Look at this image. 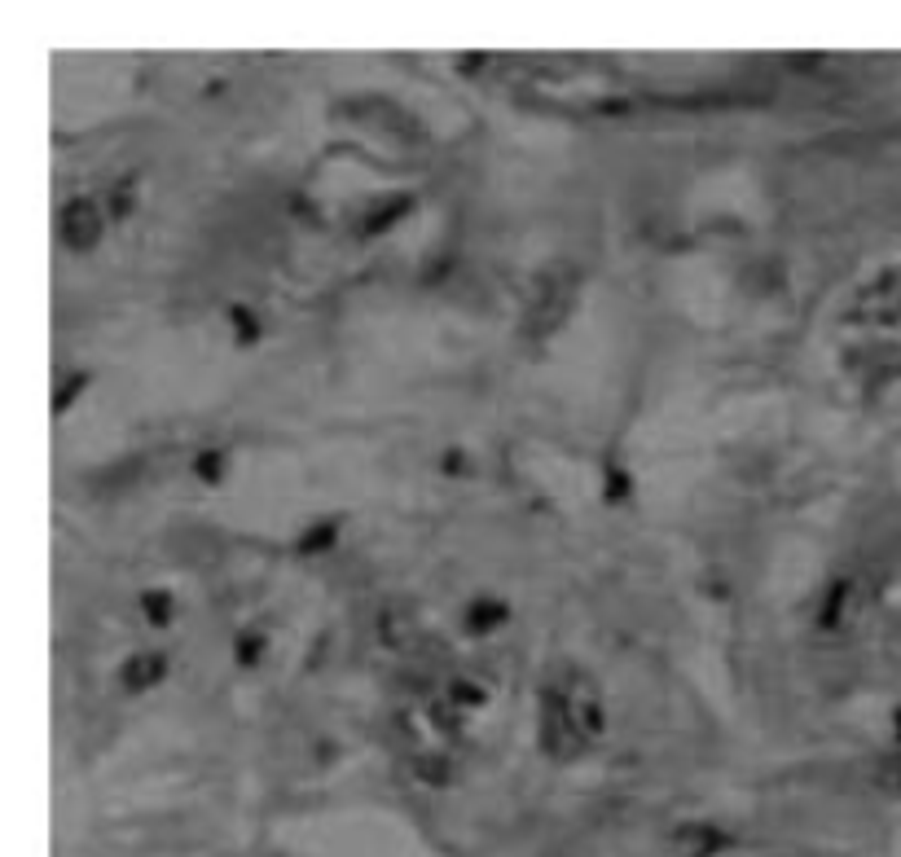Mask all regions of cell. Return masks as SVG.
I'll use <instances>...</instances> for the list:
<instances>
[{
  "mask_svg": "<svg viewBox=\"0 0 901 857\" xmlns=\"http://www.w3.org/2000/svg\"><path fill=\"white\" fill-rule=\"evenodd\" d=\"M233 655H238V664H260V655H264V638L260 633H238V642H233Z\"/></svg>",
  "mask_w": 901,
  "mask_h": 857,
  "instance_id": "8",
  "label": "cell"
},
{
  "mask_svg": "<svg viewBox=\"0 0 901 857\" xmlns=\"http://www.w3.org/2000/svg\"><path fill=\"white\" fill-rule=\"evenodd\" d=\"M163 673H168V655L146 651V655H132V660H124V673H119V677H124V686L132 690V695H141V690L159 686Z\"/></svg>",
  "mask_w": 901,
  "mask_h": 857,
  "instance_id": "3",
  "label": "cell"
},
{
  "mask_svg": "<svg viewBox=\"0 0 901 857\" xmlns=\"http://www.w3.org/2000/svg\"><path fill=\"white\" fill-rule=\"evenodd\" d=\"M102 207L93 203V198H75V203H66L62 207V216H58V233H62V242L66 247H75V251H88L97 238H102Z\"/></svg>",
  "mask_w": 901,
  "mask_h": 857,
  "instance_id": "2",
  "label": "cell"
},
{
  "mask_svg": "<svg viewBox=\"0 0 901 857\" xmlns=\"http://www.w3.org/2000/svg\"><path fill=\"white\" fill-rule=\"evenodd\" d=\"M721 844H726V836L717 827H682L673 836V849L682 857H713Z\"/></svg>",
  "mask_w": 901,
  "mask_h": 857,
  "instance_id": "5",
  "label": "cell"
},
{
  "mask_svg": "<svg viewBox=\"0 0 901 857\" xmlns=\"http://www.w3.org/2000/svg\"><path fill=\"white\" fill-rule=\"evenodd\" d=\"M194 475L203 484H220V475H225V449H203L194 458Z\"/></svg>",
  "mask_w": 901,
  "mask_h": 857,
  "instance_id": "7",
  "label": "cell"
},
{
  "mask_svg": "<svg viewBox=\"0 0 901 857\" xmlns=\"http://www.w3.org/2000/svg\"><path fill=\"white\" fill-rule=\"evenodd\" d=\"M449 704H453V708H480V704H484V690L462 677V682H453V686H449Z\"/></svg>",
  "mask_w": 901,
  "mask_h": 857,
  "instance_id": "9",
  "label": "cell"
},
{
  "mask_svg": "<svg viewBox=\"0 0 901 857\" xmlns=\"http://www.w3.org/2000/svg\"><path fill=\"white\" fill-rule=\"evenodd\" d=\"M567 304H572V277H559V273L541 277L537 295H532V304H528L524 326L532 330V335H550V330L567 317Z\"/></svg>",
  "mask_w": 901,
  "mask_h": 857,
  "instance_id": "1",
  "label": "cell"
},
{
  "mask_svg": "<svg viewBox=\"0 0 901 857\" xmlns=\"http://www.w3.org/2000/svg\"><path fill=\"white\" fill-rule=\"evenodd\" d=\"M141 616H146L150 625H168L172 620V594L168 589H146V594H141Z\"/></svg>",
  "mask_w": 901,
  "mask_h": 857,
  "instance_id": "6",
  "label": "cell"
},
{
  "mask_svg": "<svg viewBox=\"0 0 901 857\" xmlns=\"http://www.w3.org/2000/svg\"><path fill=\"white\" fill-rule=\"evenodd\" d=\"M462 620H466V629H471V633H493L506 620V603H502V598H493V594H480V598L466 603Z\"/></svg>",
  "mask_w": 901,
  "mask_h": 857,
  "instance_id": "4",
  "label": "cell"
},
{
  "mask_svg": "<svg viewBox=\"0 0 901 857\" xmlns=\"http://www.w3.org/2000/svg\"><path fill=\"white\" fill-rule=\"evenodd\" d=\"M335 532H339V523H335V519H326V523H321V528H308V532H304V541H299V550H304V554H313V550H326V545L335 541Z\"/></svg>",
  "mask_w": 901,
  "mask_h": 857,
  "instance_id": "10",
  "label": "cell"
},
{
  "mask_svg": "<svg viewBox=\"0 0 901 857\" xmlns=\"http://www.w3.org/2000/svg\"><path fill=\"white\" fill-rule=\"evenodd\" d=\"M405 207H409L405 198H396L392 207H374V211H370V220H365V233H378V229H387V225H392V220H396V216H400V211H405Z\"/></svg>",
  "mask_w": 901,
  "mask_h": 857,
  "instance_id": "11",
  "label": "cell"
},
{
  "mask_svg": "<svg viewBox=\"0 0 901 857\" xmlns=\"http://www.w3.org/2000/svg\"><path fill=\"white\" fill-rule=\"evenodd\" d=\"M233 330H238L242 343H255V335H260V321H255L251 308H233Z\"/></svg>",
  "mask_w": 901,
  "mask_h": 857,
  "instance_id": "12",
  "label": "cell"
}]
</instances>
